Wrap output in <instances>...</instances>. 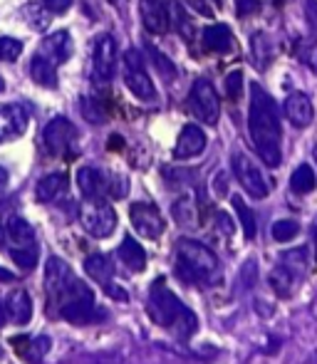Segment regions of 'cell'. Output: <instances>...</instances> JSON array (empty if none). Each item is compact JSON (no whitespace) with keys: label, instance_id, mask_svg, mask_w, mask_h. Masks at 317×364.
<instances>
[{"label":"cell","instance_id":"cell-20","mask_svg":"<svg viewBox=\"0 0 317 364\" xmlns=\"http://www.w3.org/2000/svg\"><path fill=\"white\" fill-rule=\"evenodd\" d=\"M77 186L85 198H102L107 191H109L107 176L100 171V168H92V166H85L77 171Z\"/></svg>","mask_w":317,"mask_h":364},{"label":"cell","instance_id":"cell-52","mask_svg":"<svg viewBox=\"0 0 317 364\" xmlns=\"http://www.w3.org/2000/svg\"><path fill=\"white\" fill-rule=\"evenodd\" d=\"M313 159H315V164H317V144L313 146Z\"/></svg>","mask_w":317,"mask_h":364},{"label":"cell","instance_id":"cell-31","mask_svg":"<svg viewBox=\"0 0 317 364\" xmlns=\"http://www.w3.org/2000/svg\"><path fill=\"white\" fill-rule=\"evenodd\" d=\"M10 258H13L15 265H20L23 270H33L35 265H38V248H35V245H23V248L13 245Z\"/></svg>","mask_w":317,"mask_h":364},{"label":"cell","instance_id":"cell-5","mask_svg":"<svg viewBox=\"0 0 317 364\" xmlns=\"http://www.w3.org/2000/svg\"><path fill=\"white\" fill-rule=\"evenodd\" d=\"M146 312L149 317L156 322L158 327H168L171 330L173 325L178 322V317L186 312V307L178 302V297L173 295L161 280H156L149 290V300H146Z\"/></svg>","mask_w":317,"mask_h":364},{"label":"cell","instance_id":"cell-30","mask_svg":"<svg viewBox=\"0 0 317 364\" xmlns=\"http://www.w3.org/2000/svg\"><path fill=\"white\" fill-rule=\"evenodd\" d=\"M231 203H233V208H236V213H238L240 225H243L245 238L253 240V238H255V213L250 211V206H248V203H245L240 196H233V198H231Z\"/></svg>","mask_w":317,"mask_h":364},{"label":"cell","instance_id":"cell-2","mask_svg":"<svg viewBox=\"0 0 317 364\" xmlns=\"http://www.w3.org/2000/svg\"><path fill=\"white\" fill-rule=\"evenodd\" d=\"M176 275L183 283L216 285L221 283V265L213 250L191 238L176 240Z\"/></svg>","mask_w":317,"mask_h":364},{"label":"cell","instance_id":"cell-12","mask_svg":"<svg viewBox=\"0 0 317 364\" xmlns=\"http://www.w3.org/2000/svg\"><path fill=\"white\" fill-rule=\"evenodd\" d=\"M129 218H131V225H134V230L141 235V238H149V240H158L163 233V228H166V223H163L161 213H158V208L154 203H131L129 208Z\"/></svg>","mask_w":317,"mask_h":364},{"label":"cell","instance_id":"cell-24","mask_svg":"<svg viewBox=\"0 0 317 364\" xmlns=\"http://www.w3.org/2000/svg\"><path fill=\"white\" fill-rule=\"evenodd\" d=\"M119 260H122V265H124L127 270H131V273H141V270L146 268V253H144V248H141L139 243H136L131 235H127L124 240H122V245H119Z\"/></svg>","mask_w":317,"mask_h":364},{"label":"cell","instance_id":"cell-43","mask_svg":"<svg viewBox=\"0 0 317 364\" xmlns=\"http://www.w3.org/2000/svg\"><path fill=\"white\" fill-rule=\"evenodd\" d=\"M43 3L53 15H63V13H68V10L72 8V0H43Z\"/></svg>","mask_w":317,"mask_h":364},{"label":"cell","instance_id":"cell-32","mask_svg":"<svg viewBox=\"0 0 317 364\" xmlns=\"http://www.w3.org/2000/svg\"><path fill=\"white\" fill-rule=\"evenodd\" d=\"M82 117H85L90 124H104L107 112L100 105V100H92V97H82Z\"/></svg>","mask_w":317,"mask_h":364},{"label":"cell","instance_id":"cell-53","mask_svg":"<svg viewBox=\"0 0 317 364\" xmlns=\"http://www.w3.org/2000/svg\"><path fill=\"white\" fill-rule=\"evenodd\" d=\"M3 90H5V80L0 77V92H3Z\"/></svg>","mask_w":317,"mask_h":364},{"label":"cell","instance_id":"cell-25","mask_svg":"<svg viewBox=\"0 0 317 364\" xmlns=\"http://www.w3.org/2000/svg\"><path fill=\"white\" fill-rule=\"evenodd\" d=\"M30 75L45 90H55L58 87V65L45 58V55H35L33 63H30Z\"/></svg>","mask_w":317,"mask_h":364},{"label":"cell","instance_id":"cell-48","mask_svg":"<svg viewBox=\"0 0 317 364\" xmlns=\"http://www.w3.org/2000/svg\"><path fill=\"white\" fill-rule=\"evenodd\" d=\"M8 186V171H5V166H0V191Z\"/></svg>","mask_w":317,"mask_h":364},{"label":"cell","instance_id":"cell-11","mask_svg":"<svg viewBox=\"0 0 317 364\" xmlns=\"http://www.w3.org/2000/svg\"><path fill=\"white\" fill-rule=\"evenodd\" d=\"M75 283H77V278H75L72 268H70L63 258L53 255V258L48 260V265H45V290H48L50 305L58 307V302L68 295V290L72 288Z\"/></svg>","mask_w":317,"mask_h":364},{"label":"cell","instance_id":"cell-14","mask_svg":"<svg viewBox=\"0 0 317 364\" xmlns=\"http://www.w3.org/2000/svg\"><path fill=\"white\" fill-rule=\"evenodd\" d=\"M28 122L30 114L25 105H0V144L23 136Z\"/></svg>","mask_w":317,"mask_h":364},{"label":"cell","instance_id":"cell-50","mask_svg":"<svg viewBox=\"0 0 317 364\" xmlns=\"http://www.w3.org/2000/svg\"><path fill=\"white\" fill-rule=\"evenodd\" d=\"M5 315H8V310H5V302L0 300V325L5 322Z\"/></svg>","mask_w":317,"mask_h":364},{"label":"cell","instance_id":"cell-51","mask_svg":"<svg viewBox=\"0 0 317 364\" xmlns=\"http://www.w3.org/2000/svg\"><path fill=\"white\" fill-rule=\"evenodd\" d=\"M5 235H8V230L3 228V223H0V245L5 243Z\"/></svg>","mask_w":317,"mask_h":364},{"label":"cell","instance_id":"cell-1","mask_svg":"<svg viewBox=\"0 0 317 364\" xmlns=\"http://www.w3.org/2000/svg\"><path fill=\"white\" fill-rule=\"evenodd\" d=\"M248 132L255 151L265 166L275 168L283 161V127H280L278 107L273 97L253 82L250 85V109H248Z\"/></svg>","mask_w":317,"mask_h":364},{"label":"cell","instance_id":"cell-28","mask_svg":"<svg viewBox=\"0 0 317 364\" xmlns=\"http://www.w3.org/2000/svg\"><path fill=\"white\" fill-rule=\"evenodd\" d=\"M250 50H253V60H255V68L265 70L273 60V43L265 33H255L253 40H250Z\"/></svg>","mask_w":317,"mask_h":364},{"label":"cell","instance_id":"cell-40","mask_svg":"<svg viewBox=\"0 0 317 364\" xmlns=\"http://www.w3.org/2000/svg\"><path fill=\"white\" fill-rule=\"evenodd\" d=\"M149 55H151V58H154V65H156L158 70H161L163 75L173 77V73H176V70H173V65L168 63V58H166V55H161L156 48H151V45H149Z\"/></svg>","mask_w":317,"mask_h":364},{"label":"cell","instance_id":"cell-37","mask_svg":"<svg viewBox=\"0 0 317 364\" xmlns=\"http://www.w3.org/2000/svg\"><path fill=\"white\" fill-rule=\"evenodd\" d=\"M23 53V43L15 38H0V63H13Z\"/></svg>","mask_w":317,"mask_h":364},{"label":"cell","instance_id":"cell-13","mask_svg":"<svg viewBox=\"0 0 317 364\" xmlns=\"http://www.w3.org/2000/svg\"><path fill=\"white\" fill-rule=\"evenodd\" d=\"M43 141L48 146L50 154H68L75 149V141H77V129L75 124L68 119V117H55L48 127H45Z\"/></svg>","mask_w":317,"mask_h":364},{"label":"cell","instance_id":"cell-29","mask_svg":"<svg viewBox=\"0 0 317 364\" xmlns=\"http://www.w3.org/2000/svg\"><path fill=\"white\" fill-rule=\"evenodd\" d=\"M315 186H317L315 171L308 166V164L298 166L293 171V176H290V188H293L295 193H310V191H315Z\"/></svg>","mask_w":317,"mask_h":364},{"label":"cell","instance_id":"cell-27","mask_svg":"<svg viewBox=\"0 0 317 364\" xmlns=\"http://www.w3.org/2000/svg\"><path fill=\"white\" fill-rule=\"evenodd\" d=\"M8 238L13 240L18 248H23V245H35V230L25 218L13 216L8 220Z\"/></svg>","mask_w":317,"mask_h":364},{"label":"cell","instance_id":"cell-3","mask_svg":"<svg viewBox=\"0 0 317 364\" xmlns=\"http://www.w3.org/2000/svg\"><path fill=\"white\" fill-rule=\"evenodd\" d=\"M308 273H310V250L290 248L280 255L278 265H275L273 275H270V283H273V288L280 297H290Z\"/></svg>","mask_w":317,"mask_h":364},{"label":"cell","instance_id":"cell-8","mask_svg":"<svg viewBox=\"0 0 317 364\" xmlns=\"http://www.w3.org/2000/svg\"><path fill=\"white\" fill-rule=\"evenodd\" d=\"M188 109L198 122L208 127L218 124L221 117V102H218V92L213 90V85L208 80H196L188 92Z\"/></svg>","mask_w":317,"mask_h":364},{"label":"cell","instance_id":"cell-7","mask_svg":"<svg viewBox=\"0 0 317 364\" xmlns=\"http://www.w3.org/2000/svg\"><path fill=\"white\" fill-rule=\"evenodd\" d=\"M231 164H233V173H236L238 183L248 191V196H253V198L268 196L273 183H270V178L265 176L263 168L258 166V161H253L248 154L238 149V151H233Z\"/></svg>","mask_w":317,"mask_h":364},{"label":"cell","instance_id":"cell-33","mask_svg":"<svg viewBox=\"0 0 317 364\" xmlns=\"http://www.w3.org/2000/svg\"><path fill=\"white\" fill-rule=\"evenodd\" d=\"M295 53H298L300 63H305L317 75V43H315V40L303 38L298 45H295Z\"/></svg>","mask_w":317,"mask_h":364},{"label":"cell","instance_id":"cell-23","mask_svg":"<svg viewBox=\"0 0 317 364\" xmlns=\"http://www.w3.org/2000/svg\"><path fill=\"white\" fill-rule=\"evenodd\" d=\"M5 310H8V317L15 325H28L30 317H33V300L25 290H13L8 302H5Z\"/></svg>","mask_w":317,"mask_h":364},{"label":"cell","instance_id":"cell-34","mask_svg":"<svg viewBox=\"0 0 317 364\" xmlns=\"http://www.w3.org/2000/svg\"><path fill=\"white\" fill-rule=\"evenodd\" d=\"M298 233H300V225H298V220H293V218H283L273 223V238L278 240V243H288V240H293Z\"/></svg>","mask_w":317,"mask_h":364},{"label":"cell","instance_id":"cell-16","mask_svg":"<svg viewBox=\"0 0 317 364\" xmlns=\"http://www.w3.org/2000/svg\"><path fill=\"white\" fill-rule=\"evenodd\" d=\"M206 144H208V139H206V134H203L201 127L186 124L181 129V134H178L176 146H173V156L176 159H193V156H198V154H203Z\"/></svg>","mask_w":317,"mask_h":364},{"label":"cell","instance_id":"cell-21","mask_svg":"<svg viewBox=\"0 0 317 364\" xmlns=\"http://www.w3.org/2000/svg\"><path fill=\"white\" fill-rule=\"evenodd\" d=\"M233 45H236V40H233V33L228 25L216 23V25H208V28L203 30V48L211 50V53L228 55L233 50Z\"/></svg>","mask_w":317,"mask_h":364},{"label":"cell","instance_id":"cell-38","mask_svg":"<svg viewBox=\"0 0 317 364\" xmlns=\"http://www.w3.org/2000/svg\"><path fill=\"white\" fill-rule=\"evenodd\" d=\"M226 95L231 97L233 102H238L240 95H243V73H240V70L228 73V77H226Z\"/></svg>","mask_w":317,"mask_h":364},{"label":"cell","instance_id":"cell-47","mask_svg":"<svg viewBox=\"0 0 317 364\" xmlns=\"http://www.w3.org/2000/svg\"><path fill=\"white\" fill-rule=\"evenodd\" d=\"M104 290H107V295H109V297H114V300H122V302H124L127 297H129V295H127V292H124V288H122V285H119V288H117L114 283L104 285Z\"/></svg>","mask_w":317,"mask_h":364},{"label":"cell","instance_id":"cell-49","mask_svg":"<svg viewBox=\"0 0 317 364\" xmlns=\"http://www.w3.org/2000/svg\"><path fill=\"white\" fill-rule=\"evenodd\" d=\"M13 280V273H8V270L0 268V283H10Z\"/></svg>","mask_w":317,"mask_h":364},{"label":"cell","instance_id":"cell-54","mask_svg":"<svg viewBox=\"0 0 317 364\" xmlns=\"http://www.w3.org/2000/svg\"><path fill=\"white\" fill-rule=\"evenodd\" d=\"M315 240H317V218H315Z\"/></svg>","mask_w":317,"mask_h":364},{"label":"cell","instance_id":"cell-36","mask_svg":"<svg viewBox=\"0 0 317 364\" xmlns=\"http://www.w3.org/2000/svg\"><path fill=\"white\" fill-rule=\"evenodd\" d=\"M173 218L181 225H193L196 223V211H193L191 198H181V201L173 203Z\"/></svg>","mask_w":317,"mask_h":364},{"label":"cell","instance_id":"cell-42","mask_svg":"<svg viewBox=\"0 0 317 364\" xmlns=\"http://www.w3.org/2000/svg\"><path fill=\"white\" fill-rule=\"evenodd\" d=\"M181 5H186V8H191L193 13L203 15V18H213V8L206 3V0H181Z\"/></svg>","mask_w":317,"mask_h":364},{"label":"cell","instance_id":"cell-44","mask_svg":"<svg viewBox=\"0 0 317 364\" xmlns=\"http://www.w3.org/2000/svg\"><path fill=\"white\" fill-rule=\"evenodd\" d=\"M216 225H221V230L218 233L226 235V238H231L233 230H236V225H233V220L226 216V213H216Z\"/></svg>","mask_w":317,"mask_h":364},{"label":"cell","instance_id":"cell-17","mask_svg":"<svg viewBox=\"0 0 317 364\" xmlns=\"http://www.w3.org/2000/svg\"><path fill=\"white\" fill-rule=\"evenodd\" d=\"M139 15L151 35H163L168 30V10L163 0H139Z\"/></svg>","mask_w":317,"mask_h":364},{"label":"cell","instance_id":"cell-22","mask_svg":"<svg viewBox=\"0 0 317 364\" xmlns=\"http://www.w3.org/2000/svg\"><path fill=\"white\" fill-rule=\"evenodd\" d=\"M70 181H68V173L58 171V173H50V176L40 178L38 188H35V196H38L40 203H50L55 198H60L65 191H68Z\"/></svg>","mask_w":317,"mask_h":364},{"label":"cell","instance_id":"cell-9","mask_svg":"<svg viewBox=\"0 0 317 364\" xmlns=\"http://www.w3.org/2000/svg\"><path fill=\"white\" fill-rule=\"evenodd\" d=\"M124 82L136 100H141V102L156 100V87H154V82H151L149 73H146L139 50H134V48L124 53Z\"/></svg>","mask_w":317,"mask_h":364},{"label":"cell","instance_id":"cell-35","mask_svg":"<svg viewBox=\"0 0 317 364\" xmlns=\"http://www.w3.org/2000/svg\"><path fill=\"white\" fill-rule=\"evenodd\" d=\"M25 15H28L30 25H33L35 30H45L50 23V10L45 8V3H30L28 8H25Z\"/></svg>","mask_w":317,"mask_h":364},{"label":"cell","instance_id":"cell-45","mask_svg":"<svg viewBox=\"0 0 317 364\" xmlns=\"http://www.w3.org/2000/svg\"><path fill=\"white\" fill-rule=\"evenodd\" d=\"M255 10H258V0H236V13L240 18L255 13Z\"/></svg>","mask_w":317,"mask_h":364},{"label":"cell","instance_id":"cell-41","mask_svg":"<svg viewBox=\"0 0 317 364\" xmlns=\"http://www.w3.org/2000/svg\"><path fill=\"white\" fill-rule=\"evenodd\" d=\"M173 18H176V28L183 33V38H188L191 40V23H188V18L183 15V10H181V5H173Z\"/></svg>","mask_w":317,"mask_h":364},{"label":"cell","instance_id":"cell-19","mask_svg":"<svg viewBox=\"0 0 317 364\" xmlns=\"http://www.w3.org/2000/svg\"><path fill=\"white\" fill-rule=\"evenodd\" d=\"M40 55H45L48 60H53L55 65H63L65 60H70L72 55V40H70V33L68 30H58V33L48 35L43 40V50Z\"/></svg>","mask_w":317,"mask_h":364},{"label":"cell","instance_id":"cell-6","mask_svg":"<svg viewBox=\"0 0 317 364\" xmlns=\"http://www.w3.org/2000/svg\"><path fill=\"white\" fill-rule=\"evenodd\" d=\"M80 223L95 238H109L117 228V213L104 198H85L80 206Z\"/></svg>","mask_w":317,"mask_h":364},{"label":"cell","instance_id":"cell-26","mask_svg":"<svg viewBox=\"0 0 317 364\" xmlns=\"http://www.w3.org/2000/svg\"><path fill=\"white\" fill-rule=\"evenodd\" d=\"M85 270L92 280H97L100 285H109L112 283V275H114V265L107 255L95 253L85 260Z\"/></svg>","mask_w":317,"mask_h":364},{"label":"cell","instance_id":"cell-46","mask_svg":"<svg viewBox=\"0 0 317 364\" xmlns=\"http://www.w3.org/2000/svg\"><path fill=\"white\" fill-rule=\"evenodd\" d=\"M213 188H216V193L218 196H226L228 193V183H226V173H216V176H213Z\"/></svg>","mask_w":317,"mask_h":364},{"label":"cell","instance_id":"cell-15","mask_svg":"<svg viewBox=\"0 0 317 364\" xmlns=\"http://www.w3.org/2000/svg\"><path fill=\"white\" fill-rule=\"evenodd\" d=\"M283 112L290 124L298 127V129L310 127L315 119L313 102H310V97L305 95V92H293V95H288V100H285V105H283Z\"/></svg>","mask_w":317,"mask_h":364},{"label":"cell","instance_id":"cell-18","mask_svg":"<svg viewBox=\"0 0 317 364\" xmlns=\"http://www.w3.org/2000/svg\"><path fill=\"white\" fill-rule=\"evenodd\" d=\"M10 345L15 347L18 357H23L25 362L35 364V362H40L45 355H48V350H50V337H45V335H40V337L20 335V337H13V340H10Z\"/></svg>","mask_w":317,"mask_h":364},{"label":"cell","instance_id":"cell-39","mask_svg":"<svg viewBox=\"0 0 317 364\" xmlns=\"http://www.w3.org/2000/svg\"><path fill=\"white\" fill-rule=\"evenodd\" d=\"M258 263L255 260H245L243 270H240V285H243L245 290H250L255 285V280H258Z\"/></svg>","mask_w":317,"mask_h":364},{"label":"cell","instance_id":"cell-10","mask_svg":"<svg viewBox=\"0 0 317 364\" xmlns=\"http://www.w3.org/2000/svg\"><path fill=\"white\" fill-rule=\"evenodd\" d=\"M117 73V45L114 38L107 33L95 38V50H92V80L97 85H107Z\"/></svg>","mask_w":317,"mask_h":364},{"label":"cell","instance_id":"cell-4","mask_svg":"<svg viewBox=\"0 0 317 364\" xmlns=\"http://www.w3.org/2000/svg\"><path fill=\"white\" fill-rule=\"evenodd\" d=\"M58 310H60V317L75 322V325H85V322H92V320H97V317H102V312L97 310V305H95V295H92V290L87 288L82 280H77V283L68 290V295L58 302Z\"/></svg>","mask_w":317,"mask_h":364}]
</instances>
